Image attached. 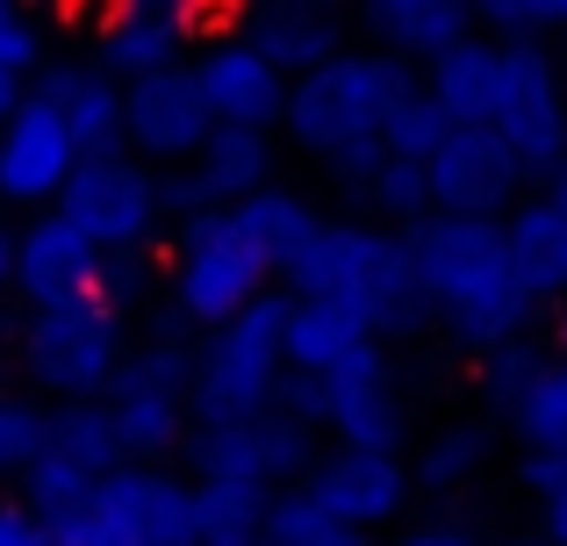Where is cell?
Returning <instances> with one entry per match:
<instances>
[{
    "label": "cell",
    "mask_w": 567,
    "mask_h": 546,
    "mask_svg": "<svg viewBox=\"0 0 567 546\" xmlns=\"http://www.w3.org/2000/svg\"><path fill=\"white\" fill-rule=\"evenodd\" d=\"M402 253H410V274H416V288H424L431 323H445L467 352H496V346H511V338H532L539 302L511 280L496 224L424 209L402 230Z\"/></svg>",
    "instance_id": "obj_1"
},
{
    "label": "cell",
    "mask_w": 567,
    "mask_h": 546,
    "mask_svg": "<svg viewBox=\"0 0 567 546\" xmlns=\"http://www.w3.org/2000/svg\"><path fill=\"white\" fill-rule=\"evenodd\" d=\"M274 280H280V295L352 309L374 346H388V338H416L431 323L424 288H416L410 253H402V230L360 224V216H317L309 238L288 253V267H280Z\"/></svg>",
    "instance_id": "obj_2"
},
{
    "label": "cell",
    "mask_w": 567,
    "mask_h": 546,
    "mask_svg": "<svg viewBox=\"0 0 567 546\" xmlns=\"http://www.w3.org/2000/svg\"><path fill=\"white\" fill-rule=\"evenodd\" d=\"M416 86V65L395 51H338L323 65L295 72L288 101H280V130L302 144L317 166H338V158L367 152L381 130V109L402 101Z\"/></svg>",
    "instance_id": "obj_3"
},
{
    "label": "cell",
    "mask_w": 567,
    "mask_h": 546,
    "mask_svg": "<svg viewBox=\"0 0 567 546\" xmlns=\"http://www.w3.org/2000/svg\"><path fill=\"white\" fill-rule=\"evenodd\" d=\"M280 317H288V295L266 288L230 323L202 331V346L187 352V424H237V418H259L274 403V381L288 374V360H280Z\"/></svg>",
    "instance_id": "obj_4"
},
{
    "label": "cell",
    "mask_w": 567,
    "mask_h": 546,
    "mask_svg": "<svg viewBox=\"0 0 567 546\" xmlns=\"http://www.w3.org/2000/svg\"><path fill=\"white\" fill-rule=\"evenodd\" d=\"M187 338L181 331H158L144 346H123V367L109 374V432L115 453L130 467H166L187 439Z\"/></svg>",
    "instance_id": "obj_5"
},
{
    "label": "cell",
    "mask_w": 567,
    "mask_h": 546,
    "mask_svg": "<svg viewBox=\"0 0 567 546\" xmlns=\"http://www.w3.org/2000/svg\"><path fill=\"white\" fill-rule=\"evenodd\" d=\"M488 130L511 144V158L525 166V181L567 158V86L560 65L539 37H503L496 43V80H488Z\"/></svg>",
    "instance_id": "obj_6"
},
{
    "label": "cell",
    "mask_w": 567,
    "mask_h": 546,
    "mask_svg": "<svg viewBox=\"0 0 567 546\" xmlns=\"http://www.w3.org/2000/svg\"><path fill=\"white\" fill-rule=\"evenodd\" d=\"M123 317H109L101 302H58L29 309L22 323V374L37 381L51 403H101L109 374L123 367Z\"/></svg>",
    "instance_id": "obj_7"
},
{
    "label": "cell",
    "mask_w": 567,
    "mask_h": 546,
    "mask_svg": "<svg viewBox=\"0 0 567 546\" xmlns=\"http://www.w3.org/2000/svg\"><path fill=\"white\" fill-rule=\"evenodd\" d=\"M266 288H274V274L259 267V253L230 230L223 209L173 224V309H181V323L216 331L245 302H259Z\"/></svg>",
    "instance_id": "obj_8"
},
{
    "label": "cell",
    "mask_w": 567,
    "mask_h": 546,
    "mask_svg": "<svg viewBox=\"0 0 567 546\" xmlns=\"http://www.w3.org/2000/svg\"><path fill=\"white\" fill-rule=\"evenodd\" d=\"M317 453H323L317 432L274 418V410L237 418V424H187V439H181L187 482H230V490H266V496L295 490Z\"/></svg>",
    "instance_id": "obj_9"
},
{
    "label": "cell",
    "mask_w": 567,
    "mask_h": 546,
    "mask_svg": "<svg viewBox=\"0 0 567 546\" xmlns=\"http://www.w3.org/2000/svg\"><path fill=\"white\" fill-rule=\"evenodd\" d=\"M58 224H72L94 253H144L152 230H166L158 216V173L144 158L115 152V158H80L72 181L51 202Z\"/></svg>",
    "instance_id": "obj_10"
},
{
    "label": "cell",
    "mask_w": 567,
    "mask_h": 546,
    "mask_svg": "<svg viewBox=\"0 0 567 546\" xmlns=\"http://www.w3.org/2000/svg\"><path fill=\"white\" fill-rule=\"evenodd\" d=\"M123 453H115V432H109V410L101 403H51L37 410V453L22 467V496L37 518H58L72 511L80 496H94L101 475H115Z\"/></svg>",
    "instance_id": "obj_11"
},
{
    "label": "cell",
    "mask_w": 567,
    "mask_h": 546,
    "mask_svg": "<svg viewBox=\"0 0 567 546\" xmlns=\"http://www.w3.org/2000/svg\"><path fill=\"white\" fill-rule=\"evenodd\" d=\"M525 187H532L525 166L511 158V144L488 123L445 130L439 152L424 158V195L439 216H482V224H496V216H511L525 202Z\"/></svg>",
    "instance_id": "obj_12"
},
{
    "label": "cell",
    "mask_w": 567,
    "mask_h": 546,
    "mask_svg": "<svg viewBox=\"0 0 567 546\" xmlns=\"http://www.w3.org/2000/svg\"><path fill=\"white\" fill-rule=\"evenodd\" d=\"M302 490L317 496V511L338 525V533H367L374 539L381 525H395L410 511V461L402 453H367V446H323L309 461Z\"/></svg>",
    "instance_id": "obj_13"
},
{
    "label": "cell",
    "mask_w": 567,
    "mask_h": 546,
    "mask_svg": "<svg viewBox=\"0 0 567 546\" xmlns=\"http://www.w3.org/2000/svg\"><path fill=\"white\" fill-rule=\"evenodd\" d=\"M323 381V432L338 446H367V453H402L410 439V403L395 389L388 346H360L352 360H338Z\"/></svg>",
    "instance_id": "obj_14"
},
{
    "label": "cell",
    "mask_w": 567,
    "mask_h": 546,
    "mask_svg": "<svg viewBox=\"0 0 567 546\" xmlns=\"http://www.w3.org/2000/svg\"><path fill=\"white\" fill-rule=\"evenodd\" d=\"M208 109H202V86H194L187 58L166 72H144V80L123 86V152L144 158V166H187L208 137Z\"/></svg>",
    "instance_id": "obj_15"
},
{
    "label": "cell",
    "mask_w": 567,
    "mask_h": 546,
    "mask_svg": "<svg viewBox=\"0 0 567 546\" xmlns=\"http://www.w3.org/2000/svg\"><path fill=\"white\" fill-rule=\"evenodd\" d=\"M194 86H202V109L216 130H280V101H288V80L266 65L251 43L237 37H216L202 43V58H187Z\"/></svg>",
    "instance_id": "obj_16"
},
{
    "label": "cell",
    "mask_w": 567,
    "mask_h": 546,
    "mask_svg": "<svg viewBox=\"0 0 567 546\" xmlns=\"http://www.w3.org/2000/svg\"><path fill=\"white\" fill-rule=\"evenodd\" d=\"M80 152H72V130L58 123L51 101H37L22 86V109L0 123V202H22V209H51L58 187L72 181Z\"/></svg>",
    "instance_id": "obj_17"
},
{
    "label": "cell",
    "mask_w": 567,
    "mask_h": 546,
    "mask_svg": "<svg viewBox=\"0 0 567 546\" xmlns=\"http://www.w3.org/2000/svg\"><path fill=\"white\" fill-rule=\"evenodd\" d=\"M29 94L58 109V123L72 130V152L80 158L123 152V86L101 65H86V58H43V65L29 72Z\"/></svg>",
    "instance_id": "obj_18"
},
{
    "label": "cell",
    "mask_w": 567,
    "mask_h": 546,
    "mask_svg": "<svg viewBox=\"0 0 567 546\" xmlns=\"http://www.w3.org/2000/svg\"><path fill=\"white\" fill-rule=\"evenodd\" d=\"M94 280H101V253L72 224H58L51 209L29 216V224L14 230V274H8V288H22L29 309L94 302Z\"/></svg>",
    "instance_id": "obj_19"
},
{
    "label": "cell",
    "mask_w": 567,
    "mask_h": 546,
    "mask_svg": "<svg viewBox=\"0 0 567 546\" xmlns=\"http://www.w3.org/2000/svg\"><path fill=\"white\" fill-rule=\"evenodd\" d=\"M94 504H109L130 525L137 546H202V518H194V482L173 467H115L94 482Z\"/></svg>",
    "instance_id": "obj_20"
},
{
    "label": "cell",
    "mask_w": 567,
    "mask_h": 546,
    "mask_svg": "<svg viewBox=\"0 0 567 546\" xmlns=\"http://www.w3.org/2000/svg\"><path fill=\"white\" fill-rule=\"evenodd\" d=\"M194 37H202V29H194L187 14H158V8H137V0H115V8L86 29V43H94L86 65H101L115 86H130V80H144V72L181 65Z\"/></svg>",
    "instance_id": "obj_21"
},
{
    "label": "cell",
    "mask_w": 567,
    "mask_h": 546,
    "mask_svg": "<svg viewBox=\"0 0 567 546\" xmlns=\"http://www.w3.org/2000/svg\"><path fill=\"white\" fill-rule=\"evenodd\" d=\"M237 43H251L280 80H295V72L338 58L346 29H338V8H317V0H245L237 8Z\"/></svg>",
    "instance_id": "obj_22"
},
{
    "label": "cell",
    "mask_w": 567,
    "mask_h": 546,
    "mask_svg": "<svg viewBox=\"0 0 567 546\" xmlns=\"http://www.w3.org/2000/svg\"><path fill=\"white\" fill-rule=\"evenodd\" d=\"M323 173L338 181V195H346L360 216H381V230H410L416 216L431 209L424 166H416V158H388L381 144H367V152L338 158V166H323Z\"/></svg>",
    "instance_id": "obj_23"
},
{
    "label": "cell",
    "mask_w": 567,
    "mask_h": 546,
    "mask_svg": "<svg viewBox=\"0 0 567 546\" xmlns=\"http://www.w3.org/2000/svg\"><path fill=\"white\" fill-rule=\"evenodd\" d=\"M503 259H511V280L532 295V302H560L567 295V216L554 202H517L503 216Z\"/></svg>",
    "instance_id": "obj_24"
},
{
    "label": "cell",
    "mask_w": 567,
    "mask_h": 546,
    "mask_svg": "<svg viewBox=\"0 0 567 546\" xmlns=\"http://www.w3.org/2000/svg\"><path fill=\"white\" fill-rule=\"evenodd\" d=\"M360 22L374 37V51L424 65L431 51L474 37V0H360Z\"/></svg>",
    "instance_id": "obj_25"
},
{
    "label": "cell",
    "mask_w": 567,
    "mask_h": 546,
    "mask_svg": "<svg viewBox=\"0 0 567 546\" xmlns=\"http://www.w3.org/2000/svg\"><path fill=\"white\" fill-rule=\"evenodd\" d=\"M488 80H496V37H460L445 51H431L424 72H416V86L445 115V130L488 123Z\"/></svg>",
    "instance_id": "obj_26"
},
{
    "label": "cell",
    "mask_w": 567,
    "mask_h": 546,
    "mask_svg": "<svg viewBox=\"0 0 567 546\" xmlns=\"http://www.w3.org/2000/svg\"><path fill=\"white\" fill-rule=\"evenodd\" d=\"M187 173H194L208 209H230V202L259 195V187L274 181V144H266L259 130H208L202 152L187 158Z\"/></svg>",
    "instance_id": "obj_27"
},
{
    "label": "cell",
    "mask_w": 567,
    "mask_h": 546,
    "mask_svg": "<svg viewBox=\"0 0 567 546\" xmlns=\"http://www.w3.org/2000/svg\"><path fill=\"white\" fill-rule=\"evenodd\" d=\"M360 346H374V338H367V323L352 317V309L288 295V317H280V360H288L295 374H331V367L352 360Z\"/></svg>",
    "instance_id": "obj_28"
},
{
    "label": "cell",
    "mask_w": 567,
    "mask_h": 546,
    "mask_svg": "<svg viewBox=\"0 0 567 546\" xmlns=\"http://www.w3.org/2000/svg\"><path fill=\"white\" fill-rule=\"evenodd\" d=\"M223 216H230V230L251 245V253H259V267H266V274L288 267V253L309 238V224H317V209H309V202L295 195V187H274V181H266L259 195L230 202Z\"/></svg>",
    "instance_id": "obj_29"
},
{
    "label": "cell",
    "mask_w": 567,
    "mask_h": 546,
    "mask_svg": "<svg viewBox=\"0 0 567 546\" xmlns=\"http://www.w3.org/2000/svg\"><path fill=\"white\" fill-rule=\"evenodd\" d=\"M511 432L525 439V453H567V352H546L525 403L511 410Z\"/></svg>",
    "instance_id": "obj_30"
},
{
    "label": "cell",
    "mask_w": 567,
    "mask_h": 546,
    "mask_svg": "<svg viewBox=\"0 0 567 546\" xmlns=\"http://www.w3.org/2000/svg\"><path fill=\"white\" fill-rule=\"evenodd\" d=\"M488 453H496V432H488V424H474V418L445 424V432L424 446V461L410 467V482L416 490H467V482L488 467Z\"/></svg>",
    "instance_id": "obj_31"
},
{
    "label": "cell",
    "mask_w": 567,
    "mask_h": 546,
    "mask_svg": "<svg viewBox=\"0 0 567 546\" xmlns=\"http://www.w3.org/2000/svg\"><path fill=\"white\" fill-rule=\"evenodd\" d=\"M439 137H445V115L424 101V86H410L402 101H388V109H381V130H374V144H381L388 158H416V166L439 152Z\"/></svg>",
    "instance_id": "obj_32"
},
{
    "label": "cell",
    "mask_w": 567,
    "mask_h": 546,
    "mask_svg": "<svg viewBox=\"0 0 567 546\" xmlns=\"http://www.w3.org/2000/svg\"><path fill=\"white\" fill-rule=\"evenodd\" d=\"M546 367V346L539 338H511V346H496V352H482V395H488V410H496L503 424H511V410L525 403V389H532V374Z\"/></svg>",
    "instance_id": "obj_33"
},
{
    "label": "cell",
    "mask_w": 567,
    "mask_h": 546,
    "mask_svg": "<svg viewBox=\"0 0 567 546\" xmlns=\"http://www.w3.org/2000/svg\"><path fill=\"white\" fill-rule=\"evenodd\" d=\"M323 533H331V518L317 511V496H309L302 482L266 496V511H259V539L266 546H309V539H323Z\"/></svg>",
    "instance_id": "obj_34"
},
{
    "label": "cell",
    "mask_w": 567,
    "mask_h": 546,
    "mask_svg": "<svg viewBox=\"0 0 567 546\" xmlns=\"http://www.w3.org/2000/svg\"><path fill=\"white\" fill-rule=\"evenodd\" d=\"M43 533H51V546H137V539H130V525L115 518L109 504H94V496H80L72 511L43 518Z\"/></svg>",
    "instance_id": "obj_35"
},
{
    "label": "cell",
    "mask_w": 567,
    "mask_h": 546,
    "mask_svg": "<svg viewBox=\"0 0 567 546\" xmlns=\"http://www.w3.org/2000/svg\"><path fill=\"white\" fill-rule=\"evenodd\" d=\"M152 253H101V280H94V302L109 309V317H123V309H137L144 295H152Z\"/></svg>",
    "instance_id": "obj_36"
},
{
    "label": "cell",
    "mask_w": 567,
    "mask_h": 546,
    "mask_svg": "<svg viewBox=\"0 0 567 546\" xmlns=\"http://www.w3.org/2000/svg\"><path fill=\"white\" fill-rule=\"evenodd\" d=\"M474 22L503 37H546V29H567V0H474Z\"/></svg>",
    "instance_id": "obj_37"
},
{
    "label": "cell",
    "mask_w": 567,
    "mask_h": 546,
    "mask_svg": "<svg viewBox=\"0 0 567 546\" xmlns=\"http://www.w3.org/2000/svg\"><path fill=\"white\" fill-rule=\"evenodd\" d=\"M0 65L8 72H37L43 65V37H37V14L22 8V0H0Z\"/></svg>",
    "instance_id": "obj_38"
},
{
    "label": "cell",
    "mask_w": 567,
    "mask_h": 546,
    "mask_svg": "<svg viewBox=\"0 0 567 546\" xmlns=\"http://www.w3.org/2000/svg\"><path fill=\"white\" fill-rule=\"evenodd\" d=\"M29 453H37V410L14 403V395H0V482L22 475Z\"/></svg>",
    "instance_id": "obj_39"
},
{
    "label": "cell",
    "mask_w": 567,
    "mask_h": 546,
    "mask_svg": "<svg viewBox=\"0 0 567 546\" xmlns=\"http://www.w3.org/2000/svg\"><path fill=\"white\" fill-rule=\"evenodd\" d=\"M517 482L532 490V504L560 496L567 490V453H525V461H517Z\"/></svg>",
    "instance_id": "obj_40"
},
{
    "label": "cell",
    "mask_w": 567,
    "mask_h": 546,
    "mask_svg": "<svg viewBox=\"0 0 567 546\" xmlns=\"http://www.w3.org/2000/svg\"><path fill=\"white\" fill-rule=\"evenodd\" d=\"M0 546H51V533L29 504H0Z\"/></svg>",
    "instance_id": "obj_41"
},
{
    "label": "cell",
    "mask_w": 567,
    "mask_h": 546,
    "mask_svg": "<svg viewBox=\"0 0 567 546\" xmlns=\"http://www.w3.org/2000/svg\"><path fill=\"white\" fill-rule=\"evenodd\" d=\"M395 546H482V539L460 533V525H416V533H402Z\"/></svg>",
    "instance_id": "obj_42"
},
{
    "label": "cell",
    "mask_w": 567,
    "mask_h": 546,
    "mask_svg": "<svg viewBox=\"0 0 567 546\" xmlns=\"http://www.w3.org/2000/svg\"><path fill=\"white\" fill-rule=\"evenodd\" d=\"M539 539H546V546H567V490L539 504Z\"/></svg>",
    "instance_id": "obj_43"
},
{
    "label": "cell",
    "mask_w": 567,
    "mask_h": 546,
    "mask_svg": "<svg viewBox=\"0 0 567 546\" xmlns=\"http://www.w3.org/2000/svg\"><path fill=\"white\" fill-rule=\"evenodd\" d=\"M137 8H158V14H187L194 29L208 22V8H223V0H137Z\"/></svg>",
    "instance_id": "obj_44"
},
{
    "label": "cell",
    "mask_w": 567,
    "mask_h": 546,
    "mask_svg": "<svg viewBox=\"0 0 567 546\" xmlns=\"http://www.w3.org/2000/svg\"><path fill=\"white\" fill-rule=\"evenodd\" d=\"M22 86H29L22 72H8V65H0V123H8V115L22 109Z\"/></svg>",
    "instance_id": "obj_45"
},
{
    "label": "cell",
    "mask_w": 567,
    "mask_h": 546,
    "mask_svg": "<svg viewBox=\"0 0 567 546\" xmlns=\"http://www.w3.org/2000/svg\"><path fill=\"white\" fill-rule=\"evenodd\" d=\"M539 202H554V209L567 216V158H560V166H554V173L539 181Z\"/></svg>",
    "instance_id": "obj_46"
},
{
    "label": "cell",
    "mask_w": 567,
    "mask_h": 546,
    "mask_svg": "<svg viewBox=\"0 0 567 546\" xmlns=\"http://www.w3.org/2000/svg\"><path fill=\"white\" fill-rule=\"evenodd\" d=\"M22 8L29 14H65V22H72V8H80V0H22Z\"/></svg>",
    "instance_id": "obj_47"
},
{
    "label": "cell",
    "mask_w": 567,
    "mask_h": 546,
    "mask_svg": "<svg viewBox=\"0 0 567 546\" xmlns=\"http://www.w3.org/2000/svg\"><path fill=\"white\" fill-rule=\"evenodd\" d=\"M8 274H14V230L0 224V288H8Z\"/></svg>",
    "instance_id": "obj_48"
},
{
    "label": "cell",
    "mask_w": 567,
    "mask_h": 546,
    "mask_svg": "<svg viewBox=\"0 0 567 546\" xmlns=\"http://www.w3.org/2000/svg\"><path fill=\"white\" fill-rule=\"evenodd\" d=\"M309 546H374V539H367V533H338V525H331V533L309 539Z\"/></svg>",
    "instance_id": "obj_49"
},
{
    "label": "cell",
    "mask_w": 567,
    "mask_h": 546,
    "mask_svg": "<svg viewBox=\"0 0 567 546\" xmlns=\"http://www.w3.org/2000/svg\"><path fill=\"white\" fill-rule=\"evenodd\" d=\"M554 309H560V346H567V295H560V302H554Z\"/></svg>",
    "instance_id": "obj_50"
},
{
    "label": "cell",
    "mask_w": 567,
    "mask_h": 546,
    "mask_svg": "<svg viewBox=\"0 0 567 546\" xmlns=\"http://www.w3.org/2000/svg\"><path fill=\"white\" fill-rule=\"evenodd\" d=\"M503 546H546V539H539V533H525V539H503Z\"/></svg>",
    "instance_id": "obj_51"
},
{
    "label": "cell",
    "mask_w": 567,
    "mask_h": 546,
    "mask_svg": "<svg viewBox=\"0 0 567 546\" xmlns=\"http://www.w3.org/2000/svg\"><path fill=\"white\" fill-rule=\"evenodd\" d=\"M223 8H245V0H223Z\"/></svg>",
    "instance_id": "obj_52"
},
{
    "label": "cell",
    "mask_w": 567,
    "mask_h": 546,
    "mask_svg": "<svg viewBox=\"0 0 567 546\" xmlns=\"http://www.w3.org/2000/svg\"><path fill=\"white\" fill-rule=\"evenodd\" d=\"M317 8H338V0H317Z\"/></svg>",
    "instance_id": "obj_53"
},
{
    "label": "cell",
    "mask_w": 567,
    "mask_h": 546,
    "mask_svg": "<svg viewBox=\"0 0 567 546\" xmlns=\"http://www.w3.org/2000/svg\"><path fill=\"white\" fill-rule=\"evenodd\" d=\"M251 546H266V539H251Z\"/></svg>",
    "instance_id": "obj_54"
},
{
    "label": "cell",
    "mask_w": 567,
    "mask_h": 546,
    "mask_svg": "<svg viewBox=\"0 0 567 546\" xmlns=\"http://www.w3.org/2000/svg\"><path fill=\"white\" fill-rule=\"evenodd\" d=\"M0 395H8V389H0Z\"/></svg>",
    "instance_id": "obj_55"
}]
</instances>
